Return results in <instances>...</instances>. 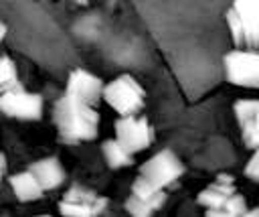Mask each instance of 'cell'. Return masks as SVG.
<instances>
[{"instance_id":"obj_16","label":"cell","mask_w":259,"mask_h":217,"mask_svg":"<svg viewBox=\"0 0 259 217\" xmlns=\"http://www.w3.org/2000/svg\"><path fill=\"white\" fill-rule=\"evenodd\" d=\"M18 81V71H16V65L12 63L10 57L2 55L0 57V91L14 85Z\"/></svg>"},{"instance_id":"obj_4","label":"cell","mask_w":259,"mask_h":217,"mask_svg":"<svg viewBox=\"0 0 259 217\" xmlns=\"http://www.w3.org/2000/svg\"><path fill=\"white\" fill-rule=\"evenodd\" d=\"M0 110L18 120H38L42 116V97L24 89L20 81L0 91Z\"/></svg>"},{"instance_id":"obj_12","label":"cell","mask_w":259,"mask_h":217,"mask_svg":"<svg viewBox=\"0 0 259 217\" xmlns=\"http://www.w3.org/2000/svg\"><path fill=\"white\" fill-rule=\"evenodd\" d=\"M132 195H136L138 199H142L144 203H148L154 211H158V209L164 205V201H166L164 189L154 187V185H152L150 180H146L142 174L134 180V185H132Z\"/></svg>"},{"instance_id":"obj_3","label":"cell","mask_w":259,"mask_h":217,"mask_svg":"<svg viewBox=\"0 0 259 217\" xmlns=\"http://www.w3.org/2000/svg\"><path fill=\"white\" fill-rule=\"evenodd\" d=\"M101 97L121 116L138 114L144 105V89L132 75H119L103 85Z\"/></svg>"},{"instance_id":"obj_20","label":"cell","mask_w":259,"mask_h":217,"mask_svg":"<svg viewBox=\"0 0 259 217\" xmlns=\"http://www.w3.org/2000/svg\"><path fill=\"white\" fill-rule=\"evenodd\" d=\"M4 170H6V158H4V154L0 152V178H2V174H4Z\"/></svg>"},{"instance_id":"obj_9","label":"cell","mask_w":259,"mask_h":217,"mask_svg":"<svg viewBox=\"0 0 259 217\" xmlns=\"http://www.w3.org/2000/svg\"><path fill=\"white\" fill-rule=\"evenodd\" d=\"M235 193V180L231 174L221 172L212 185H208L200 195L198 203L206 207V215H221V205L229 195Z\"/></svg>"},{"instance_id":"obj_5","label":"cell","mask_w":259,"mask_h":217,"mask_svg":"<svg viewBox=\"0 0 259 217\" xmlns=\"http://www.w3.org/2000/svg\"><path fill=\"white\" fill-rule=\"evenodd\" d=\"M140 174L158 189H166L184 174V164L172 150L164 148L140 166Z\"/></svg>"},{"instance_id":"obj_8","label":"cell","mask_w":259,"mask_h":217,"mask_svg":"<svg viewBox=\"0 0 259 217\" xmlns=\"http://www.w3.org/2000/svg\"><path fill=\"white\" fill-rule=\"evenodd\" d=\"M101 91H103V83H101V79L97 75H93V73H89L85 69L71 71V75L67 79V89H65L67 95L93 105V103L99 101Z\"/></svg>"},{"instance_id":"obj_2","label":"cell","mask_w":259,"mask_h":217,"mask_svg":"<svg viewBox=\"0 0 259 217\" xmlns=\"http://www.w3.org/2000/svg\"><path fill=\"white\" fill-rule=\"evenodd\" d=\"M227 24L237 45L255 47L259 39V0H235L227 12Z\"/></svg>"},{"instance_id":"obj_13","label":"cell","mask_w":259,"mask_h":217,"mask_svg":"<svg viewBox=\"0 0 259 217\" xmlns=\"http://www.w3.org/2000/svg\"><path fill=\"white\" fill-rule=\"evenodd\" d=\"M101 150H103V156L109 168H121V166L132 164V152H127L117 140H105Z\"/></svg>"},{"instance_id":"obj_15","label":"cell","mask_w":259,"mask_h":217,"mask_svg":"<svg viewBox=\"0 0 259 217\" xmlns=\"http://www.w3.org/2000/svg\"><path fill=\"white\" fill-rule=\"evenodd\" d=\"M59 211H61V215H69V217H89V215H95L91 205L81 203V201H71V199H63L59 203Z\"/></svg>"},{"instance_id":"obj_11","label":"cell","mask_w":259,"mask_h":217,"mask_svg":"<svg viewBox=\"0 0 259 217\" xmlns=\"http://www.w3.org/2000/svg\"><path fill=\"white\" fill-rule=\"evenodd\" d=\"M10 187L12 193L16 195L18 201H34L42 195V187L38 185V180L34 178V174L30 170H22L10 176Z\"/></svg>"},{"instance_id":"obj_18","label":"cell","mask_w":259,"mask_h":217,"mask_svg":"<svg viewBox=\"0 0 259 217\" xmlns=\"http://www.w3.org/2000/svg\"><path fill=\"white\" fill-rule=\"evenodd\" d=\"M125 211L132 213V215H136V217H148V215L154 213V209H152L148 203H144L142 199H138L136 195H130V197H127V201H125Z\"/></svg>"},{"instance_id":"obj_6","label":"cell","mask_w":259,"mask_h":217,"mask_svg":"<svg viewBox=\"0 0 259 217\" xmlns=\"http://www.w3.org/2000/svg\"><path fill=\"white\" fill-rule=\"evenodd\" d=\"M223 65L229 83L241 87L259 85V55L255 51H231L223 57Z\"/></svg>"},{"instance_id":"obj_17","label":"cell","mask_w":259,"mask_h":217,"mask_svg":"<svg viewBox=\"0 0 259 217\" xmlns=\"http://www.w3.org/2000/svg\"><path fill=\"white\" fill-rule=\"evenodd\" d=\"M245 199L239 195V193H233L225 199V203L221 205V215H229V217H237V215H245L247 209H245Z\"/></svg>"},{"instance_id":"obj_14","label":"cell","mask_w":259,"mask_h":217,"mask_svg":"<svg viewBox=\"0 0 259 217\" xmlns=\"http://www.w3.org/2000/svg\"><path fill=\"white\" fill-rule=\"evenodd\" d=\"M235 116L239 126L259 120V101L257 99H237L235 101Z\"/></svg>"},{"instance_id":"obj_21","label":"cell","mask_w":259,"mask_h":217,"mask_svg":"<svg viewBox=\"0 0 259 217\" xmlns=\"http://www.w3.org/2000/svg\"><path fill=\"white\" fill-rule=\"evenodd\" d=\"M4 37H6V24L0 20V43L4 41Z\"/></svg>"},{"instance_id":"obj_10","label":"cell","mask_w":259,"mask_h":217,"mask_svg":"<svg viewBox=\"0 0 259 217\" xmlns=\"http://www.w3.org/2000/svg\"><path fill=\"white\" fill-rule=\"evenodd\" d=\"M28 170L34 174V178L38 180V185L42 187V191H53V189L61 187L63 180H65V168L53 156L32 162Z\"/></svg>"},{"instance_id":"obj_1","label":"cell","mask_w":259,"mask_h":217,"mask_svg":"<svg viewBox=\"0 0 259 217\" xmlns=\"http://www.w3.org/2000/svg\"><path fill=\"white\" fill-rule=\"evenodd\" d=\"M53 118L61 138L69 144H77L81 140H93L97 136L99 130L97 110H93L91 103L75 99L67 93L55 103Z\"/></svg>"},{"instance_id":"obj_7","label":"cell","mask_w":259,"mask_h":217,"mask_svg":"<svg viewBox=\"0 0 259 217\" xmlns=\"http://www.w3.org/2000/svg\"><path fill=\"white\" fill-rule=\"evenodd\" d=\"M152 138L154 132L146 118H136V114H132V116H121L115 122V140L132 154L148 148L152 144Z\"/></svg>"},{"instance_id":"obj_19","label":"cell","mask_w":259,"mask_h":217,"mask_svg":"<svg viewBox=\"0 0 259 217\" xmlns=\"http://www.w3.org/2000/svg\"><path fill=\"white\" fill-rule=\"evenodd\" d=\"M245 174H247L251 180H257V178H259V154H257V152H253L249 164L245 166Z\"/></svg>"}]
</instances>
